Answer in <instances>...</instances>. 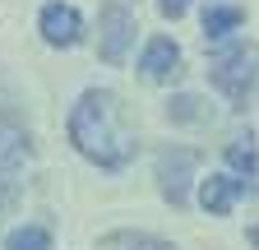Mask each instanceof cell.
Instances as JSON below:
<instances>
[{
    "mask_svg": "<svg viewBox=\"0 0 259 250\" xmlns=\"http://www.w3.org/2000/svg\"><path fill=\"white\" fill-rule=\"evenodd\" d=\"M185 10H190V0H157V14L162 19H181Z\"/></svg>",
    "mask_w": 259,
    "mask_h": 250,
    "instance_id": "cell-14",
    "label": "cell"
},
{
    "mask_svg": "<svg viewBox=\"0 0 259 250\" xmlns=\"http://www.w3.org/2000/svg\"><path fill=\"white\" fill-rule=\"evenodd\" d=\"M194 153L190 148H167L157 158V185H162V195L171 199V209H185L190 204V172H194Z\"/></svg>",
    "mask_w": 259,
    "mask_h": 250,
    "instance_id": "cell-4",
    "label": "cell"
},
{
    "mask_svg": "<svg viewBox=\"0 0 259 250\" xmlns=\"http://www.w3.org/2000/svg\"><path fill=\"white\" fill-rule=\"evenodd\" d=\"M208 79H213V88L222 93V98L245 102L250 93L259 88V51H254V47H245V42L222 47V51L208 60Z\"/></svg>",
    "mask_w": 259,
    "mask_h": 250,
    "instance_id": "cell-2",
    "label": "cell"
},
{
    "mask_svg": "<svg viewBox=\"0 0 259 250\" xmlns=\"http://www.w3.org/2000/svg\"><path fill=\"white\" fill-rule=\"evenodd\" d=\"M19 172H5L0 167V213H10L14 209V199H19V181H14Z\"/></svg>",
    "mask_w": 259,
    "mask_h": 250,
    "instance_id": "cell-13",
    "label": "cell"
},
{
    "mask_svg": "<svg viewBox=\"0 0 259 250\" xmlns=\"http://www.w3.org/2000/svg\"><path fill=\"white\" fill-rule=\"evenodd\" d=\"M167 120H171V125H204V120H213V116H208L204 98H194V93H181V98H171V102H167Z\"/></svg>",
    "mask_w": 259,
    "mask_h": 250,
    "instance_id": "cell-10",
    "label": "cell"
},
{
    "mask_svg": "<svg viewBox=\"0 0 259 250\" xmlns=\"http://www.w3.org/2000/svg\"><path fill=\"white\" fill-rule=\"evenodd\" d=\"M250 245H254V250H259V227H250Z\"/></svg>",
    "mask_w": 259,
    "mask_h": 250,
    "instance_id": "cell-15",
    "label": "cell"
},
{
    "mask_svg": "<svg viewBox=\"0 0 259 250\" xmlns=\"http://www.w3.org/2000/svg\"><path fill=\"white\" fill-rule=\"evenodd\" d=\"M139 74H144L148 84L176 79V74H181V47H176L171 37H153V42L144 47V56H139Z\"/></svg>",
    "mask_w": 259,
    "mask_h": 250,
    "instance_id": "cell-6",
    "label": "cell"
},
{
    "mask_svg": "<svg viewBox=\"0 0 259 250\" xmlns=\"http://www.w3.org/2000/svg\"><path fill=\"white\" fill-rule=\"evenodd\" d=\"M70 144L83 153L88 162L120 172L130 158H135V130L125 125L120 98L107 88H88L83 98L70 111Z\"/></svg>",
    "mask_w": 259,
    "mask_h": 250,
    "instance_id": "cell-1",
    "label": "cell"
},
{
    "mask_svg": "<svg viewBox=\"0 0 259 250\" xmlns=\"http://www.w3.org/2000/svg\"><path fill=\"white\" fill-rule=\"evenodd\" d=\"M5 250H51V232L47 227H14L5 236Z\"/></svg>",
    "mask_w": 259,
    "mask_h": 250,
    "instance_id": "cell-11",
    "label": "cell"
},
{
    "mask_svg": "<svg viewBox=\"0 0 259 250\" xmlns=\"http://www.w3.org/2000/svg\"><path fill=\"white\" fill-rule=\"evenodd\" d=\"M241 195H245V181H236V176H208V181H199V204L213 218H227Z\"/></svg>",
    "mask_w": 259,
    "mask_h": 250,
    "instance_id": "cell-7",
    "label": "cell"
},
{
    "mask_svg": "<svg viewBox=\"0 0 259 250\" xmlns=\"http://www.w3.org/2000/svg\"><path fill=\"white\" fill-rule=\"evenodd\" d=\"M37 28H42V37L51 47H74L83 37V14L74 5H60V0H51V5H42L37 14Z\"/></svg>",
    "mask_w": 259,
    "mask_h": 250,
    "instance_id": "cell-5",
    "label": "cell"
},
{
    "mask_svg": "<svg viewBox=\"0 0 259 250\" xmlns=\"http://www.w3.org/2000/svg\"><path fill=\"white\" fill-rule=\"evenodd\" d=\"M227 167L232 172H259V153L250 148V139H232L227 144Z\"/></svg>",
    "mask_w": 259,
    "mask_h": 250,
    "instance_id": "cell-12",
    "label": "cell"
},
{
    "mask_svg": "<svg viewBox=\"0 0 259 250\" xmlns=\"http://www.w3.org/2000/svg\"><path fill=\"white\" fill-rule=\"evenodd\" d=\"M130 42H135V14H130L120 0H107L102 19H97V56L107 65H120L130 56Z\"/></svg>",
    "mask_w": 259,
    "mask_h": 250,
    "instance_id": "cell-3",
    "label": "cell"
},
{
    "mask_svg": "<svg viewBox=\"0 0 259 250\" xmlns=\"http://www.w3.org/2000/svg\"><path fill=\"white\" fill-rule=\"evenodd\" d=\"M97 250H176V245L162 236H148V232H107L97 241Z\"/></svg>",
    "mask_w": 259,
    "mask_h": 250,
    "instance_id": "cell-9",
    "label": "cell"
},
{
    "mask_svg": "<svg viewBox=\"0 0 259 250\" xmlns=\"http://www.w3.org/2000/svg\"><path fill=\"white\" fill-rule=\"evenodd\" d=\"M241 23H245V10L241 5H208L204 10V37L208 42H222V37H232Z\"/></svg>",
    "mask_w": 259,
    "mask_h": 250,
    "instance_id": "cell-8",
    "label": "cell"
}]
</instances>
